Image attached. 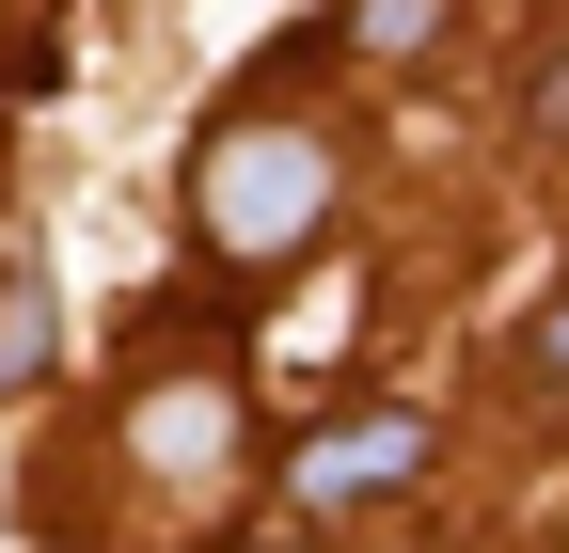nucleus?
Returning a JSON list of instances; mask_svg holds the SVG:
<instances>
[{
  "mask_svg": "<svg viewBox=\"0 0 569 553\" xmlns=\"http://www.w3.org/2000/svg\"><path fill=\"white\" fill-rule=\"evenodd\" d=\"M190 222L222 269H284L317 222H332V143H301V127H222L190 174Z\"/></svg>",
  "mask_w": 569,
  "mask_h": 553,
  "instance_id": "1",
  "label": "nucleus"
},
{
  "mask_svg": "<svg viewBox=\"0 0 569 553\" xmlns=\"http://www.w3.org/2000/svg\"><path fill=\"white\" fill-rule=\"evenodd\" d=\"M411 474H427V411H348V428H317L284 459V491L301 506H365V491H411Z\"/></svg>",
  "mask_w": 569,
  "mask_h": 553,
  "instance_id": "2",
  "label": "nucleus"
},
{
  "mask_svg": "<svg viewBox=\"0 0 569 553\" xmlns=\"http://www.w3.org/2000/svg\"><path fill=\"white\" fill-rule=\"evenodd\" d=\"M142 459H222V395H159L142 411Z\"/></svg>",
  "mask_w": 569,
  "mask_h": 553,
  "instance_id": "3",
  "label": "nucleus"
},
{
  "mask_svg": "<svg viewBox=\"0 0 569 553\" xmlns=\"http://www.w3.org/2000/svg\"><path fill=\"white\" fill-rule=\"evenodd\" d=\"M48 364V285H17V301H0V395H17Z\"/></svg>",
  "mask_w": 569,
  "mask_h": 553,
  "instance_id": "4",
  "label": "nucleus"
},
{
  "mask_svg": "<svg viewBox=\"0 0 569 553\" xmlns=\"http://www.w3.org/2000/svg\"><path fill=\"white\" fill-rule=\"evenodd\" d=\"M348 32H365V48H427V32H443V0H365Z\"/></svg>",
  "mask_w": 569,
  "mask_h": 553,
  "instance_id": "5",
  "label": "nucleus"
},
{
  "mask_svg": "<svg viewBox=\"0 0 569 553\" xmlns=\"http://www.w3.org/2000/svg\"><path fill=\"white\" fill-rule=\"evenodd\" d=\"M538 380H569V301H538Z\"/></svg>",
  "mask_w": 569,
  "mask_h": 553,
  "instance_id": "6",
  "label": "nucleus"
},
{
  "mask_svg": "<svg viewBox=\"0 0 569 553\" xmlns=\"http://www.w3.org/2000/svg\"><path fill=\"white\" fill-rule=\"evenodd\" d=\"M538 111H553V127H569V48H553V63H538Z\"/></svg>",
  "mask_w": 569,
  "mask_h": 553,
  "instance_id": "7",
  "label": "nucleus"
}]
</instances>
